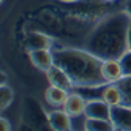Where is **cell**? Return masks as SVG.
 Instances as JSON below:
<instances>
[{
	"label": "cell",
	"mask_w": 131,
	"mask_h": 131,
	"mask_svg": "<svg viewBox=\"0 0 131 131\" xmlns=\"http://www.w3.org/2000/svg\"><path fill=\"white\" fill-rule=\"evenodd\" d=\"M129 25L131 16L125 10L104 17L89 33L84 49H87L101 60L120 59L128 51Z\"/></svg>",
	"instance_id": "6da1fadb"
},
{
	"label": "cell",
	"mask_w": 131,
	"mask_h": 131,
	"mask_svg": "<svg viewBox=\"0 0 131 131\" xmlns=\"http://www.w3.org/2000/svg\"><path fill=\"white\" fill-rule=\"evenodd\" d=\"M54 63L70 74L74 87H104L107 81L103 76V60L87 49L65 48L54 51Z\"/></svg>",
	"instance_id": "7a4b0ae2"
},
{
	"label": "cell",
	"mask_w": 131,
	"mask_h": 131,
	"mask_svg": "<svg viewBox=\"0 0 131 131\" xmlns=\"http://www.w3.org/2000/svg\"><path fill=\"white\" fill-rule=\"evenodd\" d=\"M22 118L32 128H36V129L51 128L49 115L43 111V107L38 104V101L33 98H25V103L22 106Z\"/></svg>",
	"instance_id": "3957f363"
},
{
	"label": "cell",
	"mask_w": 131,
	"mask_h": 131,
	"mask_svg": "<svg viewBox=\"0 0 131 131\" xmlns=\"http://www.w3.org/2000/svg\"><path fill=\"white\" fill-rule=\"evenodd\" d=\"M46 78H48L49 85H55V87H60V89H65V90H71L74 87L70 74L62 67H59V65H55V63L46 71Z\"/></svg>",
	"instance_id": "277c9868"
},
{
	"label": "cell",
	"mask_w": 131,
	"mask_h": 131,
	"mask_svg": "<svg viewBox=\"0 0 131 131\" xmlns=\"http://www.w3.org/2000/svg\"><path fill=\"white\" fill-rule=\"evenodd\" d=\"M111 122L114 123L115 129L131 131V106L118 104L111 109Z\"/></svg>",
	"instance_id": "5b68a950"
},
{
	"label": "cell",
	"mask_w": 131,
	"mask_h": 131,
	"mask_svg": "<svg viewBox=\"0 0 131 131\" xmlns=\"http://www.w3.org/2000/svg\"><path fill=\"white\" fill-rule=\"evenodd\" d=\"M111 109L112 106L107 104L104 100H92L87 101V107H85V117H92V118H104V120H111Z\"/></svg>",
	"instance_id": "8992f818"
},
{
	"label": "cell",
	"mask_w": 131,
	"mask_h": 131,
	"mask_svg": "<svg viewBox=\"0 0 131 131\" xmlns=\"http://www.w3.org/2000/svg\"><path fill=\"white\" fill-rule=\"evenodd\" d=\"M29 57L32 65L44 73L54 65V52H51V49H33L29 52Z\"/></svg>",
	"instance_id": "52a82bcc"
},
{
	"label": "cell",
	"mask_w": 131,
	"mask_h": 131,
	"mask_svg": "<svg viewBox=\"0 0 131 131\" xmlns=\"http://www.w3.org/2000/svg\"><path fill=\"white\" fill-rule=\"evenodd\" d=\"M103 76L107 81V84L111 82H118L123 78V68H122V63L118 59H107L103 60Z\"/></svg>",
	"instance_id": "ba28073f"
},
{
	"label": "cell",
	"mask_w": 131,
	"mask_h": 131,
	"mask_svg": "<svg viewBox=\"0 0 131 131\" xmlns=\"http://www.w3.org/2000/svg\"><path fill=\"white\" fill-rule=\"evenodd\" d=\"M49 126L54 131H70L71 129V115L65 109H59L49 114Z\"/></svg>",
	"instance_id": "9c48e42d"
},
{
	"label": "cell",
	"mask_w": 131,
	"mask_h": 131,
	"mask_svg": "<svg viewBox=\"0 0 131 131\" xmlns=\"http://www.w3.org/2000/svg\"><path fill=\"white\" fill-rule=\"evenodd\" d=\"M85 107H87V101L84 100L79 93H70L67 101H65L63 109L68 112L71 117H79L85 114Z\"/></svg>",
	"instance_id": "30bf717a"
},
{
	"label": "cell",
	"mask_w": 131,
	"mask_h": 131,
	"mask_svg": "<svg viewBox=\"0 0 131 131\" xmlns=\"http://www.w3.org/2000/svg\"><path fill=\"white\" fill-rule=\"evenodd\" d=\"M25 46L29 51L33 49H51L52 38L49 35H44L41 32H32L25 36Z\"/></svg>",
	"instance_id": "8fae6325"
},
{
	"label": "cell",
	"mask_w": 131,
	"mask_h": 131,
	"mask_svg": "<svg viewBox=\"0 0 131 131\" xmlns=\"http://www.w3.org/2000/svg\"><path fill=\"white\" fill-rule=\"evenodd\" d=\"M68 95H70L68 90L60 89V87H55V85H49L48 90H46V93H44V98H46V101H48L51 106H54V107H63Z\"/></svg>",
	"instance_id": "7c38bea8"
},
{
	"label": "cell",
	"mask_w": 131,
	"mask_h": 131,
	"mask_svg": "<svg viewBox=\"0 0 131 131\" xmlns=\"http://www.w3.org/2000/svg\"><path fill=\"white\" fill-rule=\"evenodd\" d=\"M101 98L104 100L107 104H111V106L123 104V95H122V90H120L117 82L106 84L104 90H103V93H101Z\"/></svg>",
	"instance_id": "4fadbf2b"
},
{
	"label": "cell",
	"mask_w": 131,
	"mask_h": 131,
	"mask_svg": "<svg viewBox=\"0 0 131 131\" xmlns=\"http://www.w3.org/2000/svg\"><path fill=\"white\" fill-rule=\"evenodd\" d=\"M84 129H87V131H112V129H115V126H114V123H112L111 120L85 117Z\"/></svg>",
	"instance_id": "5bb4252c"
},
{
	"label": "cell",
	"mask_w": 131,
	"mask_h": 131,
	"mask_svg": "<svg viewBox=\"0 0 131 131\" xmlns=\"http://www.w3.org/2000/svg\"><path fill=\"white\" fill-rule=\"evenodd\" d=\"M117 84L123 95V104L131 106V76H123Z\"/></svg>",
	"instance_id": "9a60e30c"
},
{
	"label": "cell",
	"mask_w": 131,
	"mask_h": 131,
	"mask_svg": "<svg viewBox=\"0 0 131 131\" xmlns=\"http://www.w3.org/2000/svg\"><path fill=\"white\" fill-rule=\"evenodd\" d=\"M13 98H14L13 89L8 87L6 84H2V87H0V109H6L11 104Z\"/></svg>",
	"instance_id": "2e32d148"
},
{
	"label": "cell",
	"mask_w": 131,
	"mask_h": 131,
	"mask_svg": "<svg viewBox=\"0 0 131 131\" xmlns=\"http://www.w3.org/2000/svg\"><path fill=\"white\" fill-rule=\"evenodd\" d=\"M118 60L123 68V76H131V51H126Z\"/></svg>",
	"instance_id": "e0dca14e"
},
{
	"label": "cell",
	"mask_w": 131,
	"mask_h": 131,
	"mask_svg": "<svg viewBox=\"0 0 131 131\" xmlns=\"http://www.w3.org/2000/svg\"><path fill=\"white\" fill-rule=\"evenodd\" d=\"M0 129H2V131H8V129H11V123H10V122H8L5 117L0 118Z\"/></svg>",
	"instance_id": "ac0fdd59"
},
{
	"label": "cell",
	"mask_w": 131,
	"mask_h": 131,
	"mask_svg": "<svg viewBox=\"0 0 131 131\" xmlns=\"http://www.w3.org/2000/svg\"><path fill=\"white\" fill-rule=\"evenodd\" d=\"M125 11L131 16V0H128V2L125 3Z\"/></svg>",
	"instance_id": "d6986e66"
},
{
	"label": "cell",
	"mask_w": 131,
	"mask_h": 131,
	"mask_svg": "<svg viewBox=\"0 0 131 131\" xmlns=\"http://www.w3.org/2000/svg\"><path fill=\"white\" fill-rule=\"evenodd\" d=\"M128 51H131V25H129V30H128Z\"/></svg>",
	"instance_id": "ffe728a7"
},
{
	"label": "cell",
	"mask_w": 131,
	"mask_h": 131,
	"mask_svg": "<svg viewBox=\"0 0 131 131\" xmlns=\"http://www.w3.org/2000/svg\"><path fill=\"white\" fill-rule=\"evenodd\" d=\"M60 2H79V0H60Z\"/></svg>",
	"instance_id": "44dd1931"
},
{
	"label": "cell",
	"mask_w": 131,
	"mask_h": 131,
	"mask_svg": "<svg viewBox=\"0 0 131 131\" xmlns=\"http://www.w3.org/2000/svg\"><path fill=\"white\" fill-rule=\"evenodd\" d=\"M2 2H3V0H2Z\"/></svg>",
	"instance_id": "7402d4cb"
}]
</instances>
